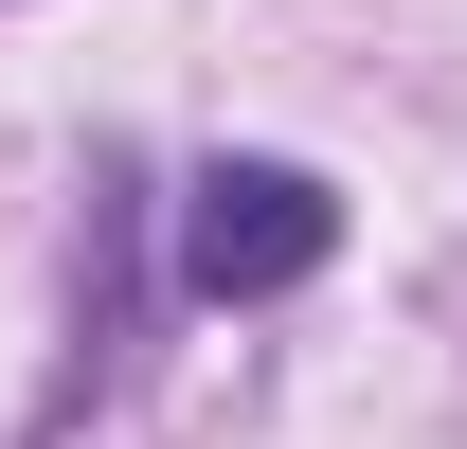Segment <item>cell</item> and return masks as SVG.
Returning <instances> with one entry per match:
<instances>
[{"label":"cell","instance_id":"cell-1","mask_svg":"<svg viewBox=\"0 0 467 449\" xmlns=\"http://www.w3.org/2000/svg\"><path fill=\"white\" fill-rule=\"evenodd\" d=\"M324 252H342V198L306 162H198V198H180V287L198 306H270Z\"/></svg>","mask_w":467,"mask_h":449}]
</instances>
